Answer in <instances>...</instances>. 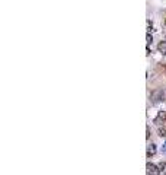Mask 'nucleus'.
<instances>
[{"label":"nucleus","instance_id":"f257e3e1","mask_svg":"<svg viewBox=\"0 0 166 175\" xmlns=\"http://www.w3.org/2000/svg\"><path fill=\"white\" fill-rule=\"evenodd\" d=\"M163 98H165V94H163V91H154L153 94H152V102L153 104H157V102H160V101H163Z\"/></svg>","mask_w":166,"mask_h":175},{"label":"nucleus","instance_id":"f03ea898","mask_svg":"<svg viewBox=\"0 0 166 175\" xmlns=\"http://www.w3.org/2000/svg\"><path fill=\"white\" fill-rule=\"evenodd\" d=\"M146 172L150 175H156V174H159L160 171H159V166H156V165H153V163H147L146 165Z\"/></svg>","mask_w":166,"mask_h":175},{"label":"nucleus","instance_id":"7ed1b4c3","mask_svg":"<svg viewBox=\"0 0 166 175\" xmlns=\"http://www.w3.org/2000/svg\"><path fill=\"white\" fill-rule=\"evenodd\" d=\"M166 121V111H159V114H157V117L154 118V124H163Z\"/></svg>","mask_w":166,"mask_h":175},{"label":"nucleus","instance_id":"20e7f679","mask_svg":"<svg viewBox=\"0 0 166 175\" xmlns=\"http://www.w3.org/2000/svg\"><path fill=\"white\" fill-rule=\"evenodd\" d=\"M154 153H156V144H149L147 146V158H150V156H153L154 155Z\"/></svg>","mask_w":166,"mask_h":175},{"label":"nucleus","instance_id":"39448f33","mask_svg":"<svg viewBox=\"0 0 166 175\" xmlns=\"http://www.w3.org/2000/svg\"><path fill=\"white\" fill-rule=\"evenodd\" d=\"M157 50H159V53H162V54H166V41H160V42H159V45H157Z\"/></svg>","mask_w":166,"mask_h":175},{"label":"nucleus","instance_id":"423d86ee","mask_svg":"<svg viewBox=\"0 0 166 175\" xmlns=\"http://www.w3.org/2000/svg\"><path fill=\"white\" fill-rule=\"evenodd\" d=\"M159 134H160L162 137H166V125H163V127L159 128Z\"/></svg>","mask_w":166,"mask_h":175},{"label":"nucleus","instance_id":"0eeeda50","mask_svg":"<svg viewBox=\"0 0 166 175\" xmlns=\"http://www.w3.org/2000/svg\"><path fill=\"white\" fill-rule=\"evenodd\" d=\"M157 166H159V171H160V172H163V171H165V168H166V163H165V162H160Z\"/></svg>","mask_w":166,"mask_h":175},{"label":"nucleus","instance_id":"6e6552de","mask_svg":"<svg viewBox=\"0 0 166 175\" xmlns=\"http://www.w3.org/2000/svg\"><path fill=\"white\" fill-rule=\"evenodd\" d=\"M146 41H147V45H149V44L153 41V38H152V35H150V34H147V37H146Z\"/></svg>","mask_w":166,"mask_h":175},{"label":"nucleus","instance_id":"1a4fd4ad","mask_svg":"<svg viewBox=\"0 0 166 175\" xmlns=\"http://www.w3.org/2000/svg\"><path fill=\"white\" fill-rule=\"evenodd\" d=\"M149 137H150V130L147 128V130H146V139H149Z\"/></svg>","mask_w":166,"mask_h":175},{"label":"nucleus","instance_id":"9d476101","mask_svg":"<svg viewBox=\"0 0 166 175\" xmlns=\"http://www.w3.org/2000/svg\"><path fill=\"white\" fill-rule=\"evenodd\" d=\"M163 152H165V153H166V143H165V144H163Z\"/></svg>","mask_w":166,"mask_h":175},{"label":"nucleus","instance_id":"9b49d317","mask_svg":"<svg viewBox=\"0 0 166 175\" xmlns=\"http://www.w3.org/2000/svg\"><path fill=\"white\" fill-rule=\"evenodd\" d=\"M165 25H166V20H165Z\"/></svg>","mask_w":166,"mask_h":175}]
</instances>
